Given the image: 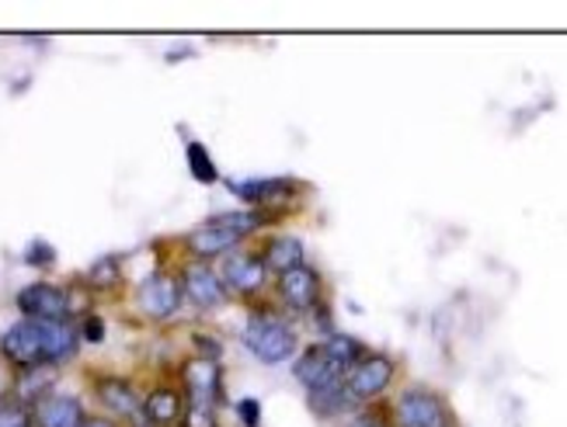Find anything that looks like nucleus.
<instances>
[{
	"instance_id": "1",
	"label": "nucleus",
	"mask_w": 567,
	"mask_h": 427,
	"mask_svg": "<svg viewBox=\"0 0 567 427\" xmlns=\"http://www.w3.org/2000/svg\"><path fill=\"white\" fill-rule=\"evenodd\" d=\"M78 351V334L70 323H45V320H18L0 337V355L14 368H53Z\"/></svg>"
},
{
	"instance_id": "2",
	"label": "nucleus",
	"mask_w": 567,
	"mask_h": 427,
	"mask_svg": "<svg viewBox=\"0 0 567 427\" xmlns=\"http://www.w3.org/2000/svg\"><path fill=\"white\" fill-rule=\"evenodd\" d=\"M261 222H265V212H219V216L206 219L203 226H195V230L185 237V247L199 261H209V258H219V254H227V250H234L244 237L255 233Z\"/></svg>"
},
{
	"instance_id": "3",
	"label": "nucleus",
	"mask_w": 567,
	"mask_h": 427,
	"mask_svg": "<svg viewBox=\"0 0 567 427\" xmlns=\"http://www.w3.org/2000/svg\"><path fill=\"white\" fill-rule=\"evenodd\" d=\"M244 347L265 365H282L296 355V331L276 313H255L244 326Z\"/></svg>"
},
{
	"instance_id": "4",
	"label": "nucleus",
	"mask_w": 567,
	"mask_h": 427,
	"mask_svg": "<svg viewBox=\"0 0 567 427\" xmlns=\"http://www.w3.org/2000/svg\"><path fill=\"white\" fill-rule=\"evenodd\" d=\"M393 427H450L453 414L442 404V396L429 389H408L393 407Z\"/></svg>"
},
{
	"instance_id": "5",
	"label": "nucleus",
	"mask_w": 567,
	"mask_h": 427,
	"mask_svg": "<svg viewBox=\"0 0 567 427\" xmlns=\"http://www.w3.org/2000/svg\"><path fill=\"white\" fill-rule=\"evenodd\" d=\"M18 310L24 320H45V323H66L70 320V292L49 282H35L18 292Z\"/></svg>"
},
{
	"instance_id": "6",
	"label": "nucleus",
	"mask_w": 567,
	"mask_h": 427,
	"mask_svg": "<svg viewBox=\"0 0 567 427\" xmlns=\"http://www.w3.org/2000/svg\"><path fill=\"white\" fill-rule=\"evenodd\" d=\"M136 306L151 320H171L182 306V282L171 279L164 271L151 274V279H143L136 289Z\"/></svg>"
},
{
	"instance_id": "7",
	"label": "nucleus",
	"mask_w": 567,
	"mask_h": 427,
	"mask_svg": "<svg viewBox=\"0 0 567 427\" xmlns=\"http://www.w3.org/2000/svg\"><path fill=\"white\" fill-rule=\"evenodd\" d=\"M393 379V362L386 355H365L349 375H344V393H349L352 404H365V399H377Z\"/></svg>"
},
{
	"instance_id": "8",
	"label": "nucleus",
	"mask_w": 567,
	"mask_h": 427,
	"mask_svg": "<svg viewBox=\"0 0 567 427\" xmlns=\"http://www.w3.org/2000/svg\"><path fill=\"white\" fill-rule=\"evenodd\" d=\"M182 292H185L199 310L224 306V299H227L224 274H216L206 261H195V264H188V268L182 271Z\"/></svg>"
},
{
	"instance_id": "9",
	"label": "nucleus",
	"mask_w": 567,
	"mask_h": 427,
	"mask_svg": "<svg viewBox=\"0 0 567 427\" xmlns=\"http://www.w3.org/2000/svg\"><path fill=\"white\" fill-rule=\"evenodd\" d=\"M292 372H296V379H300L310 393L344 383V372H341V368H338V362L328 355V347H324V344L307 347L303 355H300V362L292 365Z\"/></svg>"
},
{
	"instance_id": "10",
	"label": "nucleus",
	"mask_w": 567,
	"mask_h": 427,
	"mask_svg": "<svg viewBox=\"0 0 567 427\" xmlns=\"http://www.w3.org/2000/svg\"><path fill=\"white\" fill-rule=\"evenodd\" d=\"M279 295L292 313H310L320 306V274L313 268H292L279 274Z\"/></svg>"
},
{
	"instance_id": "11",
	"label": "nucleus",
	"mask_w": 567,
	"mask_h": 427,
	"mask_svg": "<svg viewBox=\"0 0 567 427\" xmlns=\"http://www.w3.org/2000/svg\"><path fill=\"white\" fill-rule=\"evenodd\" d=\"M185 379V393L188 404H219V393H224V383H219V365L213 358H192L182 372Z\"/></svg>"
},
{
	"instance_id": "12",
	"label": "nucleus",
	"mask_w": 567,
	"mask_h": 427,
	"mask_svg": "<svg viewBox=\"0 0 567 427\" xmlns=\"http://www.w3.org/2000/svg\"><path fill=\"white\" fill-rule=\"evenodd\" d=\"M268 268L258 254H230L224 261V285L234 289L237 295H255L265 289Z\"/></svg>"
},
{
	"instance_id": "13",
	"label": "nucleus",
	"mask_w": 567,
	"mask_h": 427,
	"mask_svg": "<svg viewBox=\"0 0 567 427\" xmlns=\"http://www.w3.org/2000/svg\"><path fill=\"white\" fill-rule=\"evenodd\" d=\"M84 407L78 396H63V393H53L35 404L32 410V424L35 427H84Z\"/></svg>"
},
{
	"instance_id": "14",
	"label": "nucleus",
	"mask_w": 567,
	"mask_h": 427,
	"mask_svg": "<svg viewBox=\"0 0 567 427\" xmlns=\"http://www.w3.org/2000/svg\"><path fill=\"white\" fill-rule=\"evenodd\" d=\"M230 191L240 195L244 202H282L296 191V181L289 178H258V181H230Z\"/></svg>"
},
{
	"instance_id": "15",
	"label": "nucleus",
	"mask_w": 567,
	"mask_h": 427,
	"mask_svg": "<svg viewBox=\"0 0 567 427\" xmlns=\"http://www.w3.org/2000/svg\"><path fill=\"white\" fill-rule=\"evenodd\" d=\"M261 261H265V268L286 274V271L303 264V243L296 240V237H272V240L265 243V250H261Z\"/></svg>"
},
{
	"instance_id": "16",
	"label": "nucleus",
	"mask_w": 567,
	"mask_h": 427,
	"mask_svg": "<svg viewBox=\"0 0 567 427\" xmlns=\"http://www.w3.org/2000/svg\"><path fill=\"white\" fill-rule=\"evenodd\" d=\"M143 414H146V420H151V424H175L185 414L182 393H175V389H154L151 396H146Z\"/></svg>"
},
{
	"instance_id": "17",
	"label": "nucleus",
	"mask_w": 567,
	"mask_h": 427,
	"mask_svg": "<svg viewBox=\"0 0 567 427\" xmlns=\"http://www.w3.org/2000/svg\"><path fill=\"white\" fill-rule=\"evenodd\" d=\"M97 396H102V404L122 417H133L140 410L136 404V393L126 379H97Z\"/></svg>"
},
{
	"instance_id": "18",
	"label": "nucleus",
	"mask_w": 567,
	"mask_h": 427,
	"mask_svg": "<svg viewBox=\"0 0 567 427\" xmlns=\"http://www.w3.org/2000/svg\"><path fill=\"white\" fill-rule=\"evenodd\" d=\"M324 347H328V355L338 362V368L349 375L362 358H365V347L355 341V337H344V334H331L328 341H324Z\"/></svg>"
},
{
	"instance_id": "19",
	"label": "nucleus",
	"mask_w": 567,
	"mask_h": 427,
	"mask_svg": "<svg viewBox=\"0 0 567 427\" xmlns=\"http://www.w3.org/2000/svg\"><path fill=\"white\" fill-rule=\"evenodd\" d=\"M185 160H188V170H192V178L195 181H203V185H213L216 178H219V170H216V164H213V157L206 154V146L203 143H188L185 146Z\"/></svg>"
},
{
	"instance_id": "20",
	"label": "nucleus",
	"mask_w": 567,
	"mask_h": 427,
	"mask_svg": "<svg viewBox=\"0 0 567 427\" xmlns=\"http://www.w3.org/2000/svg\"><path fill=\"white\" fill-rule=\"evenodd\" d=\"M87 279H91V285H97V289H112V285L118 282V261H115V258L94 261V268L87 271Z\"/></svg>"
},
{
	"instance_id": "21",
	"label": "nucleus",
	"mask_w": 567,
	"mask_h": 427,
	"mask_svg": "<svg viewBox=\"0 0 567 427\" xmlns=\"http://www.w3.org/2000/svg\"><path fill=\"white\" fill-rule=\"evenodd\" d=\"M185 427H216V407L213 404H188L182 414Z\"/></svg>"
},
{
	"instance_id": "22",
	"label": "nucleus",
	"mask_w": 567,
	"mask_h": 427,
	"mask_svg": "<svg viewBox=\"0 0 567 427\" xmlns=\"http://www.w3.org/2000/svg\"><path fill=\"white\" fill-rule=\"evenodd\" d=\"M56 261V250L53 243H45V240H32L29 247H24V264H32V268H49Z\"/></svg>"
},
{
	"instance_id": "23",
	"label": "nucleus",
	"mask_w": 567,
	"mask_h": 427,
	"mask_svg": "<svg viewBox=\"0 0 567 427\" xmlns=\"http://www.w3.org/2000/svg\"><path fill=\"white\" fill-rule=\"evenodd\" d=\"M0 427H29V414L21 404H0Z\"/></svg>"
},
{
	"instance_id": "24",
	"label": "nucleus",
	"mask_w": 567,
	"mask_h": 427,
	"mask_svg": "<svg viewBox=\"0 0 567 427\" xmlns=\"http://www.w3.org/2000/svg\"><path fill=\"white\" fill-rule=\"evenodd\" d=\"M237 414H240V420L248 424V427H258V420H261L258 399H240V404H237Z\"/></svg>"
},
{
	"instance_id": "25",
	"label": "nucleus",
	"mask_w": 567,
	"mask_h": 427,
	"mask_svg": "<svg viewBox=\"0 0 567 427\" xmlns=\"http://www.w3.org/2000/svg\"><path fill=\"white\" fill-rule=\"evenodd\" d=\"M84 337H87L91 344H102V341H105V320H102V316H87V320H84Z\"/></svg>"
},
{
	"instance_id": "26",
	"label": "nucleus",
	"mask_w": 567,
	"mask_h": 427,
	"mask_svg": "<svg viewBox=\"0 0 567 427\" xmlns=\"http://www.w3.org/2000/svg\"><path fill=\"white\" fill-rule=\"evenodd\" d=\"M195 344H199V347L206 351L209 358H216V355H219V344H216V341H209L206 334H195Z\"/></svg>"
},
{
	"instance_id": "27",
	"label": "nucleus",
	"mask_w": 567,
	"mask_h": 427,
	"mask_svg": "<svg viewBox=\"0 0 567 427\" xmlns=\"http://www.w3.org/2000/svg\"><path fill=\"white\" fill-rule=\"evenodd\" d=\"M84 427H115V424L105 420V417H94V420H84Z\"/></svg>"
}]
</instances>
